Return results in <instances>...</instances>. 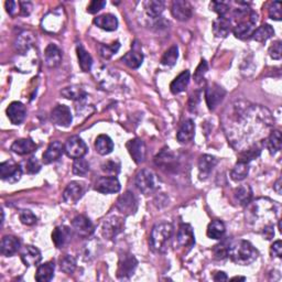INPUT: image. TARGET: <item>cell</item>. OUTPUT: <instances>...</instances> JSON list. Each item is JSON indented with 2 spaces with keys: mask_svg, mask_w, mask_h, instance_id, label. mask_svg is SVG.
<instances>
[{
  "mask_svg": "<svg viewBox=\"0 0 282 282\" xmlns=\"http://www.w3.org/2000/svg\"><path fill=\"white\" fill-rule=\"evenodd\" d=\"M216 165H217V159L215 157L210 155L202 156L199 161V171L201 179H203V177L205 179V177L209 176L210 173L212 172L213 169H214Z\"/></svg>",
  "mask_w": 282,
  "mask_h": 282,
  "instance_id": "30",
  "label": "cell"
},
{
  "mask_svg": "<svg viewBox=\"0 0 282 282\" xmlns=\"http://www.w3.org/2000/svg\"><path fill=\"white\" fill-rule=\"evenodd\" d=\"M106 6L105 0H93V1L87 6V12L94 14L101 11L102 9Z\"/></svg>",
  "mask_w": 282,
  "mask_h": 282,
  "instance_id": "55",
  "label": "cell"
},
{
  "mask_svg": "<svg viewBox=\"0 0 282 282\" xmlns=\"http://www.w3.org/2000/svg\"><path fill=\"white\" fill-rule=\"evenodd\" d=\"M260 151L261 149L257 145L251 146L250 148H248V149H246L240 153L238 161L249 163V161L256 159V158L260 155Z\"/></svg>",
  "mask_w": 282,
  "mask_h": 282,
  "instance_id": "46",
  "label": "cell"
},
{
  "mask_svg": "<svg viewBox=\"0 0 282 282\" xmlns=\"http://www.w3.org/2000/svg\"><path fill=\"white\" fill-rule=\"evenodd\" d=\"M194 132H195L194 121L192 119H186L182 123L179 131H177V136H176L177 141L180 143H187L192 141L193 138H194Z\"/></svg>",
  "mask_w": 282,
  "mask_h": 282,
  "instance_id": "24",
  "label": "cell"
},
{
  "mask_svg": "<svg viewBox=\"0 0 282 282\" xmlns=\"http://www.w3.org/2000/svg\"><path fill=\"white\" fill-rule=\"evenodd\" d=\"M231 280H232V281H235V280H241V281H245L246 279L244 278V277H235V278H232Z\"/></svg>",
  "mask_w": 282,
  "mask_h": 282,
  "instance_id": "64",
  "label": "cell"
},
{
  "mask_svg": "<svg viewBox=\"0 0 282 282\" xmlns=\"http://www.w3.org/2000/svg\"><path fill=\"white\" fill-rule=\"evenodd\" d=\"M173 226L170 223H160L152 228L150 236V244L153 250L161 251L165 248L167 242L171 238Z\"/></svg>",
  "mask_w": 282,
  "mask_h": 282,
  "instance_id": "2",
  "label": "cell"
},
{
  "mask_svg": "<svg viewBox=\"0 0 282 282\" xmlns=\"http://www.w3.org/2000/svg\"><path fill=\"white\" fill-rule=\"evenodd\" d=\"M226 95V91L220 86L219 84H212L206 88L205 92V100L207 107L210 111H214L215 108L220 105V104L224 100Z\"/></svg>",
  "mask_w": 282,
  "mask_h": 282,
  "instance_id": "10",
  "label": "cell"
},
{
  "mask_svg": "<svg viewBox=\"0 0 282 282\" xmlns=\"http://www.w3.org/2000/svg\"><path fill=\"white\" fill-rule=\"evenodd\" d=\"M33 42H34V39L30 32L22 33L21 37L19 38V40H18V44H17L18 50L22 53H26L29 49L33 46Z\"/></svg>",
  "mask_w": 282,
  "mask_h": 282,
  "instance_id": "47",
  "label": "cell"
},
{
  "mask_svg": "<svg viewBox=\"0 0 282 282\" xmlns=\"http://www.w3.org/2000/svg\"><path fill=\"white\" fill-rule=\"evenodd\" d=\"M61 94L64 97L67 98V100H72V101H80L86 96V93L84 92L83 88L80 86L65 87L61 92Z\"/></svg>",
  "mask_w": 282,
  "mask_h": 282,
  "instance_id": "41",
  "label": "cell"
},
{
  "mask_svg": "<svg viewBox=\"0 0 282 282\" xmlns=\"http://www.w3.org/2000/svg\"><path fill=\"white\" fill-rule=\"evenodd\" d=\"M210 8H211V10L219 13L220 17H224L229 10L228 4L225 2H221V1H212L210 4Z\"/></svg>",
  "mask_w": 282,
  "mask_h": 282,
  "instance_id": "52",
  "label": "cell"
},
{
  "mask_svg": "<svg viewBox=\"0 0 282 282\" xmlns=\"http://www.w3.org/2000/svg\"><path fill=\"white\" fill-rule=\"evenodd\" d=\"M44 61L46 65L50 68L57 67L62 62V52L56 44H49L44 51Z\"/></svg>",
  "mask_w": 282,
  "mask_h": 282,
  "instance_id": "19",
  "label": "cell"
},
{
  "mask_svg": "<svg viewBox=\"0 0 282 282\" xmlns=\"http://www.w3.org/2000/svg\"><path fill=\"white\" fill-rule=\"evenodd\" d=\"M213 279H214L215 281H225L228 278H227V276H226L225 272L220 271V272H216L215 276H214V278H213Z\"/></svg>",
  "mask_w": 282,
  "mask_h": 282,
  "instance_id": "62",
  "label": "cell"
},
{
  "mask_svg": "<svg viewBox=\"0 0 282 282\" xmlns=\"http://www.w3.org/2000/svg\"><path fill=\"white\" fill-rule=\"evenodd\" d=\"M200 97H201V94L200 92H194L191 95L190 97V102H189V108L191 112H194L195 108L199 105V102H200Z\"/></svg>",
  "mask_w": 282,
  "mask_h": 282,
  "instance_id": "59",
  "label": "cell"
},
{
  "mask_svg": "<svg viewBox=\"0 0 282 282\" xmlns=\"http://www.w3.org/2000/svg\"><path fill=\"white\" fill-rule=\"evenodd\" d=\"M64 151H65L68 158L75 160L78 159V158H83L86 155L87 146L81 137L73 136L70 139H67L66 143L64 145Z\"/></svg>",
  "mask_w": 282,
  "mask_h": 282,
  "instance_id": "4",
  "label": "cell"
},
{
  "mask_svg": "<svg viewBox=\"0 0 282 282\" xmlns=\"http://www.w3.org/2000/svg\"><path fill=\"white\" fill-rule=\"evenodd\" d=\"M22 175L21 167L11 160L0 163V176L3 181L9 183H16Z\"/></svg>",
  "mask_w": 282,
  "mask_h": 282,
  "instance_id": "6",
  "label": "cell"
},
{
  "mask_svg": "<svg viewBox=\"0 0 282 282\" xmlns=\"http://www.w3.org/2000/svg\"><path fill=\"white\" fill-rule=\"evenodd\" d=\"M266 147L271 155H276L281 149V133L279 130H275L267 138Z\"/></svg>",
  "mask_w": 282,
  "mask_h": 282,
  "instance_id": "38",
  "label": "cell"
},
{
  "mask_svg": "<svg viewBox=\"0 0 282 282\" xmlns=\"http://www.w3.org/2000/svg\"><path fill=\"white\" fill-rule=\"evenodd\" d=\"M175 158L174 155L169 150V149H165L162 150L159 155L156 157V163L158 166H160L162 168H171L173 162H174Z\"/></svg>",
  "mask_w": 282,
  "mask_h": 282,
  "instance_id": "42",
  "label": "cell"
},
{
  "mask_svg": "<svg viewBox=\"0 0 282 282\" xmlns=\"http://www.w3.org/2000/svg\"><path fill=\"white\" fill-rule=\"evenodd\" d=\"M72 228L78 236L83 237V238H86V237L91 236L94 232L93 223L90 221V219H87L84 215H77L76 217H74L72 221Z\"/></svg>",
  "mask_w": 282,
  "mask_h": 282,
  "instance_id": "14",
  "label": "cell"
},
{
  "mask_svg": "<svg viewBox=\"0 0 282 282\" xmlns=\"http://www.w3.org/2000/svg\"><path fill=\"white\" fill-rule=\"evenodd\" d=\"M38 146L31 139H19L11 145V150L20 156L30 155L37 150Z\"/></svg>",
  "mask_w": 282,
  "mask_h": 282,
  "instance_id": "25",
  "label": "cell"
},
{
  "mask_svg": "<svg viewBox=\"0 0 282 282\" xmlns=\"http://www.w3.org/2000/svg\"><path fill=\"white\" fill-rule=\"evenodd\" d=\"M19 6V2H14V1H7L6 2V9L7 12L10 14V16H16L17 13H20V10L17 8Z\"/></svg>",
  "mask_w": 282,
  "mask_h": 282,
  "instance_id": "60",
  "label": "cell"
},
{
  "mask_svg": "<svg viewBox=\"0 0 282 282\" xmlns=\"http://www.w3.org/2000/svg\"><path fill=\"white\" fill-rule=\"evenodd\" d=\"M71 240V229L66 226H57L52 232V241L57 248H63Z\"/></svg>",
  "mask_w": 282,
  "mask_h": 282,
  "instance_id": "23",
  "label": "cell"
},
{
  "mask_svg": "<svg viewBox=\"0 0 282 282\" xmlns=\"http://www.w3.org/2000/svg\"><path fill=\"white\" fill-rule=\"evenodd\" d=\"M20 246L21 242L17 237L11 235L4 236L1 240V244H0V252L3 256L10 257L18 252V250L20 249Z\"/></svg>",
  "mask_w": 282,
  "mask_h": 282,
  "instance_id": "21",
  "label": "cell"
},
{
  "mask_svg": "<svg viewBox=\"0 0 282 282\" xmlns=\"http://www.w3.org/2000/svg\"><path fill=\"white\" fill-rule=\"evenodd\" d=\"M95 149L101 156H107L113 150V142L106 135H100L95 140Z\"/></svg>",
  "mask_w": 282,
  "mask_h": 282,
  "instance_id": "32",
  "label": "cell"
},
{
  "mask_svg": "<svg viewBox=\"0 0 282 282\" xmlns=\"http://www.w3.org/2000/svg\"><path fill=\"white\" fill-rule=\"evenodd\" d=\"M271 255L280 258L282 255V242L281 240H277L271 246Z\"/></svg>",
  "mask_w": 282,
  "mask_h": 282,
  "instance_id": "61",
  "label": "cell"
},
{
  "mask_svg": "<svg viewBox=\"0 0 282 282\" xmlns=\"http://www.w3.org/2000/svg\"><path fill=\"white\" fill-rule=\"evenodd\" d=\"M231 31V22L229 19L220 17L213 23V33L217 38H226Z\"/></svg>",
  "mask_w": 282,
  "mask_h": 282,
  "instance_id": "27",
  "label": "cell"
},
{
  "mask_svg": "<svg viewBox=\"0 0 282 282\" xmlns=\"http://www.w3.org/2000/svg\"><path fill=\"white\" fill-rule=\"evenodd\" d=\"M136 185L143 194H150L156 189V175L150 170H141L136 176Z\"/></svg>",
  "mask_w": 282,
  "mask_h": 282,
  "instance_id": "8",
  "label": "cell"
},
{
  "mask_svg": "<svg viewBox=\"0 0 282 282\" xmlns=\"http://www.w3.org/2000/svg\"><path fill=\"white\" fill-rule=\"evenodd\" d=\"M225 225L222 221H213L207 227L206 234L211 239H221L225 234Z\"/></svg>",
  "mask_w": 282,
  "mask_h": 282,
  "instance_id": "35",
  "label": "cell"
},
{
  "mask_svg": "<svg viewBox=\"0 0 282 282\" xmlns=\"http://www.w3.org/2000/svg\"><path fill=\"white\" fill-rule=\"evenodd\" d=\"M20 257H21V260L24 264V266H27V267L36 266L42 260L41 251L39 250L37 247L30 246V245L24 247L21 251Z\"/></svg>",
  "mask_w": 282,
  "mask_h": 282,
  "instance_id": "20",
  "label": "cell"
},
{
  "mask_svg": "<svg viewBox=\"0 0 282 282\" xmlns=\"http://www.w3.org/2000/svg\"><path fill=\"white\" fill-rule=\"evenodd\" d=\"M102 170L105 173H107V174L115 176L120 171V165H119V162L110 160L104 163V165L102 166Z\"/></svg>",
  "mask_w": 282,
  "mask_h": 282,
  "instance_id": "50",
  "label": "cell"
},
{
  "mask_svg": "<svg viewBox=\"0 0 282 282\" xmlns=\"http://www.w3.org/2000/svg\"><path fill=\"white\" fill-rule=\"evenodd\" d=\"M60 9V8H58ZM56 10L51 11L50 13H48L44 19L42 20V28L46 31L49 32H57L61 30V28L63 26V10Z\"/></svg>",
  "mask_w": 282,
  "mask_h": 282,
  "instance_id": "13",
  "label": "cell"
},
{
  "mask_svg": "<svg viewBox=\"0 0 282 282\" xmlns=\"http://www.w3.org/2000/svg\"><path fill=\"white\" fill-rule=\"evenodd\" d=\"M138 261L136 257L131 254H125L120 257L118 264L117 276L119 279H129L137 268Z\"/></svg>",
  "mask_w": 282,
  "mask_h": 282,
  "instance_id": "9",
  "label": "cell"
},
{
  "mask_svg": "<svg viewBox=\"0 0 282 282\" xmlns=\"http://www.w3.org/2000/svg\"><path fill=\"white\" fill-rule=\"evenodd\" d=\"M142 61H143L142 53L139 51H135V50L126 53L125 56L122 57V62L130 68L140 67Z\"/></svg>",
  "mask_w": 282,
  "mask_h": 282,
  "instance_id": "37",
  "label": "cell"
},
{
  "mask_svg": "<svg viewBox=\"0 0 282 282\" xmlns=\"http://www.w3.org/2000/svg\"><path fill=\"white\" fill-rule=\"evenodd\" d=\"M51 120L58 127H68L73 120L70 108L65 105L56 106L51 113Z\"/></svg>",
  "mask_w": 282,
  "mask_h": 282,
  "instance_id": "12",
  "label": "cell"
},
{
  "mask_svg": "<svg viewBox=\"0 0 282 282\" xmlns=\"http://www.w3.org/2000/svg\"><path fill=\"white\" fill-rule=\"evenodd\" d=\"M269 17L272 20L280 21L281 20V3L279 1H276L271 3L269 8Z\"/></svg>",
  "mask_w": 282,
  "mask_h": 282,
  "instance_id": "54",
  "label": "cell"
},
{
  "mask_svg": "<svg viewBox=\"0 0 282 282\" xmlns=\"http://www.w3.org/2000/svg\"><path fill=\"white\" fill-rule=\"evenodd\" d=\"M127 149L129 155L131 156L132 160L135 161L136 163L143 162L146 159V145L141 139H138V138H135V139H131L127 142Z\"/></svg>",
  "mask_w": 282,
  "mask_h": 282,
  "instance_id": "16",
  "label": "cell"
},
{
  "mask_svg": "<svg viewBox=\"0 0 282 282\" xmlns=\"http://www.w3.org/2000/svg\"><path fill=\"white\" fill-rule=\"evenodd\" d=\"M227 256L236 265L248 266L257 259L258 251L255 249V247L249 241L236 240L228 245Z\"/></svg>",
  "mask_w": 282,
  "mask_h": 282,
  "instance_id": "1",
  "label": "cell"
},
{
  "mask_svg": "<svg viewBox=\"0 0 282 282\" xmlns=\"http://www.w3.org/2000/svg\"><path fill=\"white\" fill-rule=\"evenodd\" d=\"M54 269H56L54 261H49L46 262V264L39 266L36 274V280L39 282L51 281L54 276Z\"/></svg>",
  "mask_w": 282,
  "mask_h": 282,
  "instance_id": "31",
  "label": "cell"
},
{
  "mask_svg": "<svg viewBox=\"0 0 282 282\" xmlns=\"http://www.w3.org/2000/svg\"><path fill=\"white\" fill-rule=\"evenodd\" d=\"M177 242L182 247H191L195 242L194 232L189 224H182L177 232Z\"/></svg>",
  "mask_w": 282,
  "mask_h": 282,
  "instance_id": "28",
  "label": "cell"
},
{
  "mask_svg": "<svg viewBox=\"0 0 282 282\" xmlns=\"http://www.w3.org/2000/svg\"><path fill=\"white\" fill-rule=\"evenodd\" d=\"M72 170L75 175L84 176L87 174L88 171H90V163H88L85 159H83V158H78V159L74 160Z\"/></svg>",
  "mask_w": 282,
  "mask_h": 282,
  "instance_id": "44",
  "label": "cell"
},
{
  "mask_svg": "<svg viewBox=\"0 0 282 282\" xmlns=\"http://www.w3.org/2000/svg\"><path fill=\"white\" fill-rule=\"evenodd\" d=\"M63 151H64V146L62 145V142L52 141L50 145H49L46 152L43 153L42 156L43 163L44 165H50V163L60 159Z\"/></svg>",
  "mask_w": 282,
  "mask_h": 282,
  "instance_id": "22",
  "label": "cell"
},
{
  "mask_svg": "<svg viewBox=\"0 0 282 282\" xmlns=\"http://www.w3.org/2000/svg\"><path fill=\"white\" fill-rule=\"evenodd\" d=\"M7 116L13 125H20L27 116V110L22 103L13 102L7 108Z\"/></svg>",
  "mask_w": 282,
  "mask_h": 282,
  "instance_id": "18",
  "label": "cell"
},
{
  "mask_svg": "<svg viewBox=\"0 0 282 282\" xmlns=\"http://www.w3.org/2000/svg\"><path fill=\"white\" fill-rule=\"evenodd\" d=\"M269 54L274 60H280L281 56H282L281 41H277L272 44V46L269 48Z\"/></svg>",
  "mask_w": 282,
  "mask_h": 282,
  "instance_id": "56",
  "label": "cell"
},
{
  "mask_svg": "<svg viewBox=\"0 0 282 282\" xmlns=\"http://www.w3.org/2000/svg\"><path fill=\"white\" fill-rule=\"evenodd\" d=\"M234 196L235 200L239 203V205L247 206L251 202L252 191L249 185H240L235 190Z\"/></svg>",
  "mask_w": 282,
  "mask_h": 282,
  "instance_id": "34",
  "label": "cell"
},
{
  "mask_svg": "<svg viewBox=\"0 0 282 282\" xmlns=\"http://www.w3.org/2000/svg\"><path fill=\"white\" fill-rule=\"evenodd\" d=\"M207 72V63L205 60H202L200 65L197 66L196 71L194 73V80L196 83H201L204 80V76Z\"/></svg>",
  "mask_w": 282,
  "mask_h": 282,
  "instance_id": "53",
  "label": "cell"
},
{
  "mask_svg": "<svg viewBox=\"0 0 282 282\" xmlns=\"http://www.w3.org/2000/svg\"><path fill=\"white\" fill-rule=\"evenodd\" d=\"M19 217H20V221H21L22 224L27 225V226L34 225L37 223V220H38L37 216L34 215L33 213L31 211H29V210L21 211Z\"/></svg>",
  "mask_w": 282,
  "mask_h": 282,
  "instance_id": "51",
  "label": "cell"
},
{
  "mask_svg": "<svg viewBox=\"0 0 282 282\" xmlns=\"http://www.w3.org/2000/svg\"><path fill=\"white\" fill-rule=\"evenodd\" d=\"M41 170V163L39 162L36 157H31L24 162V171L28 174H36L39 171Z\"/></svg>",
  "mask_w": 282,
  "mask_h": 282,
  "instance_id": "49",
  "label": "cell"
},
{
  "mask_svg": "<svg viewBox=\"0 0 282 282\" xmlns=\"http://www.w3.org/2000/svg\"><path fill=\"white\" fill-rule=\"evenodd\" d=\"M145 7L147 13L149 14L150 17L157 18L165 10L166 2L161 1V0H149V1H146Z\"/></svg>",
  "mask_w": 282,
  "mask_h": 282,
  "instance_id": "39",
  "label": "cell"
},
{
  "mask_svg": "<svg viewBox=\"0 0 282 282\" xmlns=\"http://www.w3.org/2000/svg\"><path fill=\"white\" fill-rule=\"evenodd\" d=\"M275 36V30L270 24H262L261 27L257 28L254 34H252V39L257 42H266L268 39Z\"/></svg>",
  "mask_w": 282,
  "mask_h": 282,
  "instance_id": "36",
  "label": "cell"
},
{
  "mask_svg": "<svg viewBox=\"0 0 282 282\" xmlns=\"http://www.w3.org/2000/svg\"><path fill=\"white\" fill-rule=\"evenodd\" d=\"M177 57H179V49H177L176 46H173L165 54H163L162 60H161L162 65L168 66V67L173 66L176 63Z\"/></svg>",
  "mask_w": 282,
  "mask_h": 282,
  "instance_id": "43",
  "label": "cell"
},
{
  "mask_svg": "<svg viewBox=\"0 0 282 282\" xmlns=\"http://www.w3.org/2000/svg\"><path fill=\"white\" fill-rule=\"evenodd\" d=\"M171 12L176 20L187 21L192 17V6L185 0H175L172 2Z\"/></svg>",
  "mask_w": 282,
  "mask_h": 282,
  "instance_id": "15",
  "label": "cell"
},
{
  "mask_svg": "<svg viewBox=\"0 0 282 282\" xmlns=\"http://www.w3.org/2000/svg\"><path fill=\"white\" fill-rule=\"evenodd\" d=\"M84 194L83 186L78 182H71L63 192V200L68 205H74L82 199Z\"/></svg>",
  "mask_w": 282,
  "mask_h": 282,
  "instance_id": "17",
  "label": "cell"
},
{
  "mask_svg": "<svg viewBox=\"0 0 282 282\" xmlns=\"http://www.w3.org/2000/svg\"><path fill=\"white\" fill-rule=\"evenodd\" d=\"M248 172H249L248 163L238 161L234 167V169L231 170V179L236 182L242 181L244 179H246L247 175H248Z\"/></svg>",
  "mask_w": 282,
  "mask_h": 282,
  "instance_id": "40",
  "label": "cell"
},
{
  "mask_svg": "<svg viewBox=\"0 0 282 282\" xmlns=\"http://www.w3.org/2000/svg\"><path fill=\"white\" fill-rule=\"evenodd\" d=\"M227 249H228V245L226 246V244H221L215 246L214 248V254L217 259H224L225 257H227Z\"/></svg>",
  "mask_w": 282,
  "mask_h": 282,
  "instance_id": "57",
  "label": "cell"
},
{
  "mask_svg": "<svg viewBox=\"0 0 282 282\" xmlns=\"http://www.w3.org/2000/svg\"><path fill=\"white\" fill-rule=\"evenodd\" d=\"M280 184H281V179H279L278 181H277V182H276V184H275V186H274V187H275V190H276V192L278 193V194H281V189H280L281 185H280Z\"/></svg>",
  "mask_w": 282,
  "mask_h": 282,
  "instance_id": "63",
  "label": "cell"
},
{
  "mask_svg": "<svg viewBox=\"0 0 282 282\" xmlns=\"http://www.w3.org/2000/svg\"><path fill=\"white\" fill-rule=\"evenodd\" d=\"M116 209L125 216L133 215L138 210V200L132 192L127 191L117 200Z\"/></svg>",
  "mask_w": 282,
  "mask_h": 282,
  "instance_id": "5",
  "label": "cell"
},
{
  "mask_svg": "<svg viewBox=\"0 0 282 282\" xmlns=\"http://www.w3.org/2000/svg\"><path fill=\"white\" fill-rule=\"evenodd\" d=\"M257 22H258V16H257L256 12L250 11L248 17L244 19V20H240L232 29L234 36L237 39H240V40H246V39L252 37V34L256 30Z\"/></svg>",
  "mask_w": 282,
  "mask_h": 282,
  "instance_id": "3",
  "label": "cell"
},
{
  "mask_svg": "<svg viewBox=\"0 0 282 282\" xmlns=\"http://www.w3.org/2000/svg\"><path fill=\"white\" fill-rule=\"evenodd\" d=\"M189 83H190V72L189 71L182 72L180 75L176 76L170 84V91L172 92V94L176 95V94L184 92L186 90L187 85H189Z\"/></svg>",
  "mask_w": 282,
  "mask_h": 282,
  "instance_id": "29",
  "label": "cell"
},
{
  "mask_svg": "<svg viewBox=\"0 0 282 282\" xmlns=\"http://www.w3.org/2000/svg\"><path fill=\"white\" fill-rule=\"evenodd\" d=\"M76 53L78 57V64H80V67L82 68V71L84 72H90L92 65H93V58L91 56V54L88 53L82 44H78L76 48Z\"/></svg>",
  "mask_w": 282,
  "mask_h": 282,
  "instance_id": "33",
  "label": "cell"
},
{
  "mask_svg": "<svg viewBox=\"0 0 282 282\" xmlns=\"http://www.w3.org/2000/svg\"><path fill=\"white\" fill-rule=\"evenodd\" d=\"M60 269L66 275H72L76 269V260L70 255H65L60 260Z\"/></svg>",
  "mask_w": 282,
  "mask_h": 282,
  "instance_id": "45",
  "label": "cell"
},
{
  "mask_svg": "<svg viewBox=\"0 0 282 282\" xmlns=\"http://www.w3.org/2000/svg\"><path fill=\"white\" fill-rule=\"evenodd\" d=\"M119 42H113L112 44H102L100 47V54L104 58H111L113 54H116L119 50Z\"/></svg>",
  "mask_w": 282,
  "mask_h": 282,
  "instance_id": "48",
  "label": "cell"
},
{
  "mask_svg": "<svg viewBox=\"0 0 282 282\" xmlns=\"http://www.w3.org/2000/svg\"><path fill=\"white\" fill-rule=\"evenodd\" d=\"M120 183L116 176H101L95 183V190L103 194H113L120 191Z\"/></svg>",
  "mask_w": 282,
  "mask_h": 282,
  "instance_id": "11",
  "label": "cell"
},
{
  "mask_svg": "<svg viewBox=\"0 0 282 282\" xmlns=\"http://www.w3.org/2000/svg\"><path fill=\"white\" fill-rule=\"evenodd\" d=\"M32 3L29 1H20L19 2V10H20L21 16H29L32 12Z\"/></svg>",
  "mask_w": 282,
  "mask_h": 282,
  "instance_id": "58",
  "label": "cell"
},
{
  "mask_svg": "<svg viewBox=\"0 0 282 282\" xmlns=\"http://www.w3.org/2000/svg\"><path fill=\"white\" fill-rule=\"evenodd\" d=\"M123 227H125V222H123L122 219L118 216H111L110 219H107L103 223V236L107 239L115 238L118 234H120L122 231Z\"/></svg>",
  "mask_w": 282,
  "mask_h": 282,
  "instance_id": "7",
  "label": "cell"
},
{
  "mask_svg": "<svg viewBox=\"0 0 282 282\" xmlns=\"http://www.w3.org/2000/svg\"><path fill=\"white\" fill-rule=\"evenodd\" d=\"M94 23H95L98 28H101L105 31H115L118 28L117 18L112 13L98 16L97 18H95V20H94Z\"/></svg>",
  "mask_w": 282,
  "mask_h": 282,
  "instance_id": "26",
  "label": "cell"
}]
</instances>
